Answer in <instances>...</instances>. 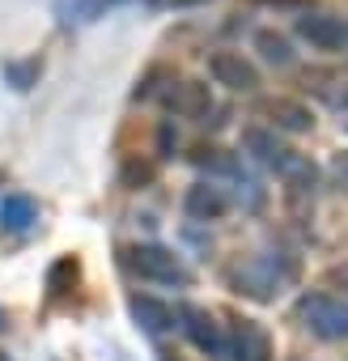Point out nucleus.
Returning a JSON list of instances; mask_svg holds the SVG:
<instances>
[{
  "label": "nucleus",
  "instance_id": "1",
  "mask_svg": "<svg viewBox=\"0 0 348 361\" xmlns=\"http://www.w3.org/2000/svg\"><path fill=\"white\" fill-rule=\"evenodd\" d=\"M293 272H297V268H293V259H285V255H251V259H242V264L230 268V281H234L238 293L259 298V302H272V298L280 293V285L293 281Z\"/></svg>",
  "mask_w": 348,
  "mask_h": 361
},
{
  "label": "nucleus",
  "instance_id": "2",
  "mask_svg": "<svg viewBox=\"0 0 348 361\" xmlns=\"http://www.w3.org/2000/svg\"><path fill=\"white\" fill-rule=\"evenodd\" d=\"M128 259H132V268H136L140 281H153V285H179V289L192 285V268H187L179 255H174L170 247H161V243H136V247L128 251Z\"/></svg>",
  "mask_w": 348,
  "mask_h": 361
},
{
  "label": "nucleus",
  "instance_id": "3",
  "mask_svg": "<svg viewBox=\"0 0 348 361\" xmlns=\"http://www.w3.org/2000/svg\"><path fill=\"white\" fill-rule=\"evenodd\" d=\"M297 319L318 336V340H348V302L331 293H302Z\"/></svg>",
  "mask_w": 348,
  "mask_h": 361
},
{
  "label": "nucleus",
  "instance_id": "4",
  "mask_svg": "<svg viewBox=\"0 0 348 361\" xmlns=\"http://www.w3.org/2000/svg\"><path fill=\"white\" fill-rule=\"evenodd\" d=\"M174 314H179L183 336H187L200 353H209V357H225V327H221L209 310H200V306H179Z\"/></svg>",
  "mask_w": 348,
  "mask_h": 361
},
{
  "label": "nucleus",
  "instance_id": "5",
  "mask_svg": "<svg viewBox=\"0 0 348 361\" xmlns=\"http://www.w3.org/2000/svg\"><path fill=\"white\" fill-rule=\"evenodd\" d=\"M209 73H213V81L225 85V90H238V94L259 90V68H255L242 51H213V56H209Z\"/></svg>",
  "mask_w": 348,
  "mask_h": 361
},
{
  "label": "nucleus",
  "instance_id": "6",
  "mask_svg": "<svg viewBox=\"0 0 348 361\" xmlns=\"http://www.w3.org/2000/svg\"><path fill=\"white\" fill-rule=\"evenodd\" d=\"M225 361H272L268 331L251 319L234 323V331H225Z\"/></svg>",
  "mask_w": 348,
  "mask_h": 361
},
{
  "label": "nucleus",
  "instance_id": "7",
  "mask_svg": "<svg viewBox=\"0 0 348 361\" xmlns=\"http://www.w3.org/2000/svg\"><path fill=\"white\" fill-rule=\"evenodd\" d=\"M297 35H302L310 47H318V51L344 47V22H340V18H327V13H306V18H297Z\"/></svg>",
  "mask_w": 348,
  "mask_h": 361
},
{
  "label": "nucleus",
  "instance_id": "8",
  "mask_svg": "<svg viewBox=\"0 0 348 361\" xmlns=\"http://www.w3.org/2000/svg\"><path fill=\"white\" fill-rule=\"evenodd\" d=\"M183 209H187V217H196V221H217V217L230 209V200H225V192H221L217 183H196V188H187Z\"/></svg>",
  "mask_w": 348,
  "mask_h": 361
},
{
  "label": "nucleus",
  "instance_id": "9",
  "mask_svg": "<svg viewBox=\"0 0 348 361\" xmlns=\"http://www.w3.org/2000/svg\"><path fill=\"white\" fill-rule=\"evenodd\" d=\"M132 319H136L149 336H161V331H170L174 323H179L174 306H166V302H157V298H144V293L132 298Z\"/></svg>",
  "mask_w": 348,
  "mask_h": 361
},
{
  "label": "nucleus",
  "instance_id": "10",
  "mask_svg": "<svg viewBox=\"0 0 348 361\" xmlns=\"http://www.w3.org/2000/svg\"><path fill=\"white\" fill-rule=\"evenodd\" d=\"M170 106L179 111L183 119H200V115H209V111H213L209 85H204V81H179V85H174V94H170Z\"/></svg>",
  "mask_w": 348,
  "mask_h": 361
},
{
  "label": "nucleus",
  "instance_id": "11",
  "mask_svg": "<svg viewBox=\"0 0 348 361\" xmlns=\"http://www.w3.org/2000/svg\"><path fill=\"white\" fill-rule=\"evenodd\" d=\"M242 149L255 153V157H259L263 166H272V170H276V166L285 161V153H289V149L276 140V128H259V123H251V128L242 132Z\"/></svg>",
  "mask_w": 348,
  "mask_h": 361
},
{
  "label": "nucleus",
  "instance_id": "12",
  "mask_svg": "<svg viewBox=\"0 0 348 361\" xmlns=\"http://www.w3.org/2000/svg\"><path fill=\"white\" fill-rule=\"evenodd\" d=\"M39 221V209H35V200L30 196H5L0 200V226L5 230H13V234H22V230H30Z\"/></svg>",
  "mask_w": 348,
  "mask_h": 361
},
{
  "label": "nucleus",
  "instance_id": "13",
  "mask_svg": "<svg viewBox=\"0 0 348 361\" xmlns=\"http://www.w3.org/2000/svg\"><path fill=\"white\" fill-rule=\"evenodd\" d=\"M268 115H272V128H285V132H310V111L302 102H289V98H276L268 102Z\"/></svg>",
  "mask_w": 348,
  "mask_h": 361
},
{
  "label": "nucleus",
  "instance_id": "14",
  "mask_svg": "<svg viewBox=\"0 0 348 361\" xmlns=\"http://www.w3.org/2000/svg\"><path fill=\"white\" fill-rule=\"evenodd\" d=\"M255 47H259V56H263L268 64H289V60H293L289 39L276 35V30H259V35H255Z\"/></svg>",
  "mask_w": 348,
  "mask_h": 361
},
{
  "label": "nucleus",
  "instance_id": "15",
  "mask_svg": "<svg viewBox=\"0 0 348 361\" xmlns=\"http://www.w3.org/2000/svg\"><path fill=\"white\" fill-rule=\"evenodd\" d=\"M5 77L13 81V90H30L35 77H39V60H26V64H5Z\"/></svg>",
  "mask_w": 348,
  "mask_h": 361
},
{
  "label": "nucleus",
  "instance_id": "16",
  "mask_svg": "<svg viewBox=\"0 0 348 361\" xmlns=\"http://www.w3.org/2000/svg\"><path fill=\"white\" fill-rule=\"evenodd\" d=\"M331 174H335V183H340V192H348V153H340V157L331 161Z\"/></svg>",
  "mask_w": 348,
  "mask_h": 361
},
{
  "label": "nucleus",
  "instance_id": "17",
  "mask_svg": "<svg viewBox=\"0 0 348 361\" xmlns=\"http://www.w3.org/2000/svg\"><path fill=\"white\" fill-rule=\"evenodd\" d=\"M335 281H340V285L348 289V268H335Z\"/></svg>",
  "mask_w": 348,
  "mask_h": 361
},
{
  "label": "nucleus",
  "instance_id": "18",
  "mask_svg": "<svg viewBox=\"0 0 348 361\" xmlns=\"http://www.w3.org/2000/svg\"><path fill=\"white\" fill-rule=\"evenodd\" d=\"M344 43H348V26H344Z\"/></svg>",
  "mask_w": 348,
  "mask_h": 361
}]
</instances>
